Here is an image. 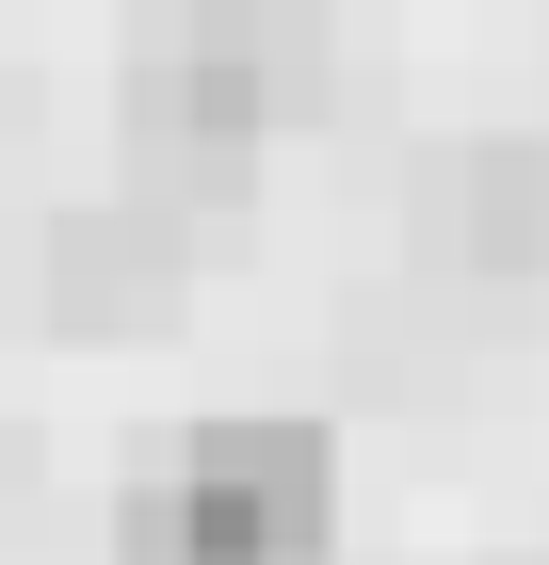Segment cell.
<instances>
[{"instance_id":"3","label":"cell","mask_w":549,"mask_h":565,"mask_svg":"<svg viewBox=\"0 0 549 565\" xmlns=\"http://www.w3.org/2000/svg\"><path fill=\"white\" fill-rule=\"evenodd\" d=\"M178 275H194V243H178V211H146V194H97V211L49 226V307H65L82 340L178 323Z\"/></svg>"},{"instance_id":"5","label":"cell","mask_w":549,"mask_h":565,"mask_svg":"<svg viewBox=\"0 0 549 565\" xmlns=\"http://www.w3.org/2000/svg\"><path fill=\"white\" fill-rule=\"evenodd\" d=\"M485 565H549V550H485Z\"/></svg>"},{"instance_id":"2","label":"cell","mask_w":549,"mask_h":565,"mask_svg":"<svg viewBox=\"0 0 549 565\" xmlns=\"http://www.w3.org/2000/svg\"><path fill=\"white\" fill-rule=\"evenodd\" d=\"M324 550H339V436L292 404H211L114 518V565H324Z\"/></svg>"},{"instance_id":"4","label":"cell","mask_w":549,"mask_h":565,"mask_svg":"<svg viewBox=\"0 0 549 565\" xmlns=\"http://www.w3.org/2000/svg\"><path fill=\"white\" fill-rule=\"evenodd\" d=\"M453 259L502 291H549V130H502L453 162Z\"/></svg>"},{"instance_id":"1","label":"cell","mask_w":549,"mask_h":565,"mask_svg":"<svg viewBox=\"0 0 549 565\" xmlns=\"http://www.w3.org/2000/svg\"><path fill=\"white\" fill-rule=\"evenodd\" d=\"M339 82V49L307 0H162L114 65V114L146 162H194V178H243L275 130H307Z\"/></svg>"}]
</instances>
